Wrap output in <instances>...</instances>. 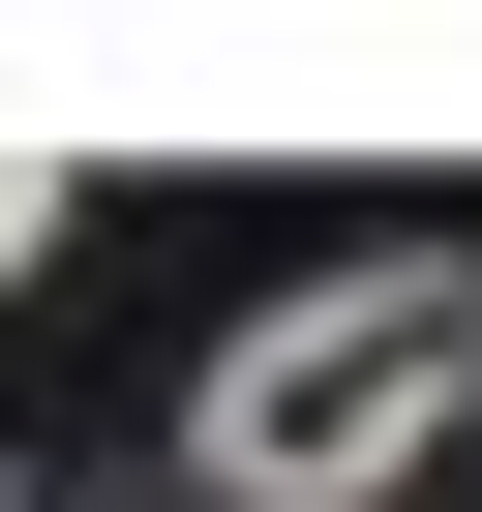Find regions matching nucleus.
<instances>
[{
    "instance_id": "obj_1",
    "label": "nucleus",
    "mask_w": 482,
    "mask_h": 512,
    "mask_svg": "<svg viewBox=\"0 0 482 512\" xmlns=\"http://www.w3.org/2000/svg\"><path fill=\"white\" fill-rule=\"evenodd\" d=\"M452 422H482V241H362V272H302V302L211 332L181 482L211 512H392Z\"/></svg>"
},
{
    "instance_id": "obj_2",
    "label": "nucleus",
    "mask_w": 482,
    "mask_h": 512,
    "mask_svg": "<svg viewBox=\"0 0 482 512\" xmlns=\"http://www.w3.org/2000/svg\"><path fill=\"white\" fill-rule=\"evenodd\" d=\"M0 272H61V151H0Z\"/></svg>"
},
{
    "instance_id": "obj_3",
    "label": "nucleus",
    "mask_w": 482,
    "mask_h": 512,
    "mask_svg": "<svg viewBox=\"0 0 482 512\" xmlns=\"http://www.w3.org/2000/svg\"><path fill=\"white\" fill-rule=\"evenodd\" d=\"M0 512H31V482H0Z\"/></svg>"
}]
</instances>
